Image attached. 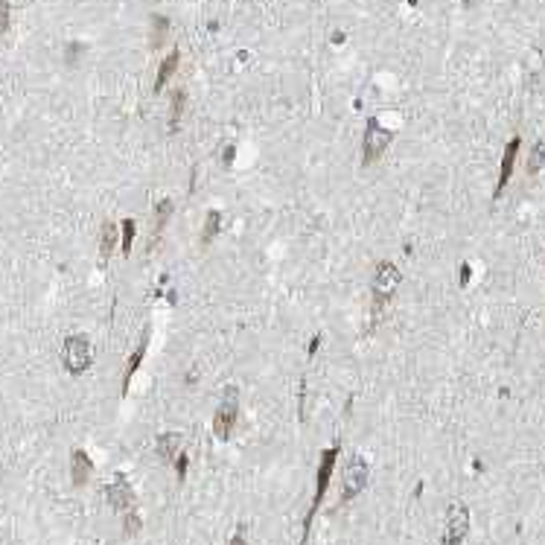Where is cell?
I'll list each match as a JSON object with an SVG mask.
<instances>
[{
	"mask_svg": "<svg viewBox=\"0 0 545 545\" xmlns=\"http://www.w3.org/2000/svg\"><path fill=\"white\" fill-rule=\"evenodd\" d=\"M222 164H225V166H230V164H233V146H228V149H225V155H222Z\"/></svg>",
	"mask_w": 545,
	"mask_h": 545,
	"instance_id": "obj_26",
	"label": "cell"
},
{
	"mask_svg": "<svg viewBox=\"0 0 545 545\" xmlns=\"http://www.w3.org/2000/svg\"><path fill=\"white\" fill-rule=\"evenodd\" d=\"M138 531H140V516L134 513V511H126V534L134 537Z\"/></svg>",
	"mask_w": 545,
	"mask_h": 545,
	"instance_id": "obj_22",
	"label": "cell"
},
{
	"mask_svg": "<svg viewBox=\"0 0 545 545\" xmlns=\"http://www.w3.org/2000/svg\"><path fill=\"white\" fill-rule=\"evenodd\" d=\"M149 336H152V329L143 327V333H140V339H138V347H134L131 353H129V359H126V367H123V397L129 394V388H131V376L140 371V365H143V359H146Z\"/></svg>",
	"mask_w": 545,
	"mask_h": 545,
	"instance_id": "obj_8",
	"label": "cell"
},
{
	"mask_svg": "<svg viewBox=\"0 0 545 545\" xmlns=\"http://www.w3.org/2000/svg\"><path fill=\"white\" fill-rule=\"evenodd\" d=\"M9 21H12V15H9V4L6 0H0V35H4L9 29Z\"/></svg>",
	"mask_w": 545,
	"mask_h": 545,
	"instance_id": "obj_23",
	"label": "cell"
},
{
	"mask_svg": "<svg viewBox=\"0 0 545 545\" xmlns=\"http://www.w3.org/2000/svg\"><path fill=\"white\" fill-rule=\"evenodd\" d=\"M134 237H138V225H134V219H123L120 222V251L126 257H131V242Z\"/></svg>",
	"mask_w": 545,
	"mask_h": 545,
	"instance_id": "obj_19",
	"label": "cell"
},
{
	"mask_svg": "<svg viewBox=\"0 0 545 545\" xmlns=\"http://www.w3.org/2000/svg\"><path fill=\"white\" fill-rule=\"evenodd\" d=\"M230 545H248V539H245V531L239 528L237 534H233V539H230Z\"/></svg>",
	"mask_w": 545,
	"mask_h": 545,
	"instance_id": "obj_25",
	"label": "cell"
},
{
	"mask_svg": "<svg viewBox=\"0 0 545 545\" xmlns=\"http://www.w3.org/2000/svg\"><path fill=\"white\" fill-rule=\"evenodd\" d=\"M117 230H120V225H114V222H105L103 230H100V260L103 263L114 254V248H117Z\"/></svg>",
	"mask_w": 545,
	"mask_h": 545,
	"instance_id": "obj_17",
	"label": "cell"
},
{
	"mask_svg": "<svg viewBox=\"0 0 545 545\" xmlns=\"http://www.w3.org/2000/svg\"><path fill=\"white\" fill-rule=\"evenodd\" d=\"M172 213H175L172 199H161L158 204H155V210H152V216H155V237H152V248H155V242L161 239V233H164L166 222L172 219Z\"/></svg>",
	"mask_w": 545,
	"mask_h": 545,
	"instance_id": "obj_14",
	"label": "cell"
},
{
	"mask_svg": "<svg viewBox=\"0 0 545 545\" xmlns=\"http://www.w3.org/2000/svg\"><path fill=\"white\" fill-rule=\"evenodd\" d=\"M341 455V446H329V449L321 452V464H318V475H315V493H313V504H309V513L303 519V542L309 537V528H313V519L324 501V493L329 487V478H333V470H336V458ZM301 542V545H303Z\"/></svg>",
	"mask_w": 545,
	"mask_h": 545,
	"instance_id": "obj_1",
	"label": "cell"
},
{
	"mask_svg": "<svg viewBox=\"0 0 545 545\" xmlns=\"http://www.w3.org/2000/svg\"><path fill=\"white\" fill-rule=\"evenodd\" d=\"M178 65H181V50L175 47L164 62H161V67H158V76H155V93H161L164 88H166V82L175 76V70H178Z\"/></svg>",
	"mask_w": 545,
	"mask_h": 545,
	"instance_id": "obj_12",
	"label": "cell"
},
{
	"mask_svg": "<svg viewBox=\"0 0 545 545\" xmlns=\"http://www.w3.org/2000/svg\"><path fill=\"white\" fill-rule=\"evenodd\" d=\"M82 53H85V44H79V41H70L67 44V50H65V62L73 67L76 62H79V58H82Z\"/></svg>",
	"mask_w": 545,
	"mask_h": 545,
	"instance_id": "obj_21",
	"label": "cell"
},
{
	"mask_svg": "<svg viewBox=\"0 0 545 545\" xmlns=\"http://www.w3.org/2000/svg\"><path fill=\"white\" fill-rule=\"evenodd\" d=\"M367 475H371V466H367V461L362 455H353V458H347L344 464V473H341V504L347 501H353L362 490H365V484H367Z\"/></svg>",
	"mask_w": 545,
	"mask_h": 545,
	"instance_id": "obj_6",
	"label": "cell"
},
{
	"mask_svg": "<svg viewBox=\"0 0 545 545\" xmlns=\"http://www.w3.org/2000/svg\"><path fill=\"white\" fill-rule=\"evenodd\" d=\"M62 365L70 376H82L88 367L93 365V347H91V339L82 336V333H73L65 339L62 344Z\"/></svg>",
	"mask_w": 545,
	"mask_h": 545,
	"instance_id": "obj_3",
	"label": "cell"
},
{
	"mask_svg": "<svg viewBox=\"0 0 545 545\" xmlns=\"http://www.w3.org/2000/svg\"><path fill=\"white\" fill-rule=\"evenodd\" d=\"M155 452H158L161 461H175L181 455V435L178 432H164L158 440H155Z\"/></svg>",
	"mask_w": 545,
	"mask_h": 545,
	"instance_id": "obj_13",
	"label": "cell"
},
{
	"mask_svg": "<svg viewBox=\"0 0 545 545\" xmlns=\"http://www.w3.org/2000/svg\"><path fill=\"white\" fill-rule=\"evenodd\" d=\"M105 499H108V504L114 511H120V513H126V511H131L134 508V490H131V484L123 478V475H117L108 487H105Z\"/></svg>",
	"mask_w": 545,
	"mask_h": 545,
	"instance_id": "obj_9",
	"label": "cell"
},
{
	"mask_svg": "<svg viewBox=\"0 0 545 545\" xmlns=\"http://www.w3.org/2000/svg\"><path fill=\"white\" fill-rule=\"evenodd\" d=\"M219 230H222V213H219V210H207L204 225H202V233H199L202 248H207L213 239H216V237H219Z\"/></svg>",
	"mask_w": 545,
	"mask_h": 545,
	"instance_id": "obj_15",
	"label": "cell"
},
{
	"mask_svg": "<svg viewBox=\"0 0 545 545\" xmlns=\"http://www.w3.org/2000/svg\"><path fill=\"white\" fill-rule=\"evenodd\" d=\"M545 169V140H539L534 149H531V158H528V172L537 175Z\"/></svg>",
	"mask_w": 545,
	"mask_h": 545,
	"instance_id": "obj_20",
	"label": "cell"
},
{
	"mask_svg": "<svg viewBox=\"0 0 545 545\" xmlns=\"http://www.w3.org/2000/svg\"><path fill=\"white\" fill-rule=\"evenodd\" d=\"M391 140H394V131H388V129L376 120V117H367L365 134H362V164H365V166L376 164L382 155L388 152Z\"/></svg>",
	"mask_w": 545,
	"mask_h": 545,
	"instance_id": "obj_4",
	"label": "cell"
},
{
	"mask_svg": "<svg viewBox=\"0 0 545 545\" xmlns=\"http://www.w3.org/2000/svg\"><path fill=\"white\" fill-rule=\"evenodd\" d=\"M166 35H169V21L164 15H155L152 18V32H149V47L152 50H161L166 44Z\"/></svg>",
	"mask_w": 545,
	"mask_h": 545,
	"instance_id": "obj_18",
	"label": "cell"
},
{
	"mask_svg": "<svg viewBox=\"0 0 545 545\" xmlns=\"http://www.w3.org/2000/svg\"><path fill=\"white\" fill-rule=\"evenodd\" d=\"M91 473H93V461L88 458V452H85V449H73V455H70V475H73V484H76V487L88 484Z\"/></svg>",
	"mask_w": 545,
	"mask_h": 545,
	"instance_id": "obj_11",
	"label": "cell"
},
{
	"mask_svg": "<svg viewBox=\"0 0 545 545\" xmlns=\"http://www.w3.org/2000/svg\"><path fill=\"white\" fill-rule=\"evenodd\" d=\"M184 105H187V93L178 88V91H172V100H169V120H166V129L169 134L178 131L181 126V114H184Z\"/></svg>",
	"mask_w": 545,
	"mask_h": 545,
	"instance_id": "obj_16",
	"label": "cell"
},
{
	"mask_svg": "<svg viewBox=\"0 0 545 545\" xmlns=\"http://www.w3.org/2000/svg\"><path fill=\"white\" fill-rule=\"evenodd\" d=\"M466 280H470V265L461 268V286H466Z\"/></svg>",
	"mask_w": 545,
	"mask_h": 545,
	"instance_id": "obj_27",
	"label": "cell"
},
{
	"mask_svg": "<svg viewBox=\"0 0 545 545\" xmlns=\"http://www.w3.org/2000/svg\"><path fill=\"white\" fill-rule=\"evenodd\" d=\"M400 280H402V275H400V268H397L391 260H382V263H376V268H374V277H371L374 315H379L382 309L388 306V301L394 298V291H397Z\"/></svg>",
	"mask_w": 545,
	"mask_h": 545,
	"instance_id": "obj_2",
	"label": "cell"
},
{
	"mask_svg": "<svg viewBox=\"0 0 545 545\" xmlns=\"http://www.w3.org/2000/svg\"><path fill=\"white\" fill-rule=\"evenodd\" d=\"M239 420V388L237 385H228L225 394H222V402L213 414V435L219 440H228L233 435V426Z\"/></svg>",
	"mask_w": 545,
	"mask_h": 545,
	"instance_id": "obj_5",
	"label": "cell"
},
{
	"mask_svg": "<svg viewBox=\"0 0 545 545\" xmlns=\"http://www.w3.org/2000/svg\"><path fill=\"white\" fill-rule=\"evenodd\" d=\"M519 146H522V140H519V138H513L508 146H504V155H501V166H499V181H496V190H493V196H496V199H499L501 192H504V187H508L511 175H513V164H516Z\"/></svg>",
	"mask_w": 545,
	"mask_h": 545,
	"instance_id": "obj_10",
	"label": "cell"
},
{
	"mask_svg": "<svg viewBox=\"0 0 545 545\" xmlns=\"http://www.w3.org/2000/svg\"><path fill=\"white\" fill-rule=\"evenodd\" d=\"M470 528V511L464 504H452L446 513V531H443V545H461Z\"/></svg>",
	"mask_w": 545,
	"mask_h": 545,
	"instance_id": "obj_7",
	"label": "cell"
},
{
	"mask_svg": "<svg viewBox=\"0 0 545 545\" xmlns=\"http://www.w3.org/2000/svg\"><path fill=\"white\" fill-rule=\"evenodd\" d=\"M175 473H178V478L187 475V455H178V458H175Z\"/></svg>",
	"mask_w": 545,
	"mask_h": 545,
	"instance_id": "obj_24",
	"label": "cell"
},
{
	"mask_svg": "<svg viewBox=\"0 0 545 545\" xmlns=\"http://www.w3.org/2000/svg\"><path fill=\"white\" fill-rule=\"evenodd\" d=\"M318 344H321V336H315V339H313V344H309V356H313L315 350H318Z\"/></svg>",
	"mask_w": 545,
	"mask_h": 545,
	"instance_id": "obj_28",
	"label": "cell"
},
{
	"mask_svg": "<svg viewBox=\"0 0 545 545\" xmlns=\"http://www.w3.org/2000/svg\"><path fill=\"white\" fill-rule=\"evenodd\" d=\"M461 4H464L466 9H470V6H475V4H478V0H461Z\"/></svg>",
	"mask_w": 545,
	"mask_h": 545,
	"instance_id": "obj_29",
	"label": "cell"
}]
</instances>
